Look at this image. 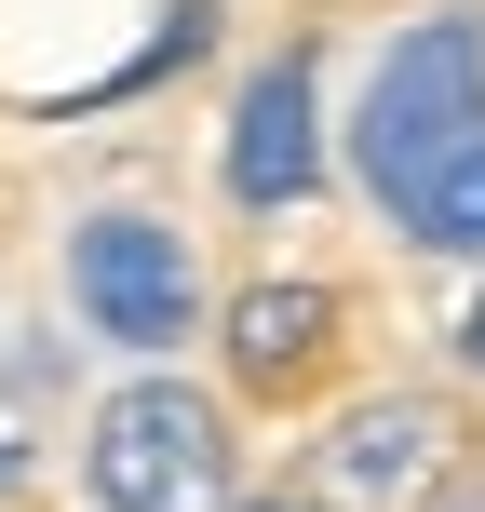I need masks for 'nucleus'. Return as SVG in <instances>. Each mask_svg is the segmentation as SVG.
Returning a JSON list of instances; mask_svg holds the SVG:
<instances>
[{
	"label": "nucleus",
	"instance_id": "39448f33",
	"mask_svg": "<svg viewBox=\"0 0 485 512\" xmlns=\"http://www.w3.org/2000/svg\"><path fill=\"white\" fill-rule=\"evenodd\" d=\"M324 472H337V499H364V512H391V499H418L445 472V405H351L337 418V445H324Z\"/></svg>",
	"mask_w": 485,
	"mask_h": 512
},
{
	"label": "nucleus",
	"instance_id": "f03ea898",
	"mask_svg": "<svg viewBox=\"0 0 485 512\" xmlns=\"http://www.w3.org/2000/svg\"><path fill=\"white\" fill-rule=\"evenodd\" d=\"M95 512H216L230 486V432H216V405L189 378H135L95 405Z\"/></svg>",
	"mask_w": 485,
	"mask_h": 512
},
{
	"label": "nucleus",
	"instance_id": "7ed1b4c3",
	"mask_svg": "<svg viewBox=\"0 0 485 512\" xmlns=\"http://www.w3.org/2000/svg\"><path fill=\"white\" fill-rule=\"evenodd\" d=\"M68 297H81V324L122 337V351H176L189 310H203V283H189V243L176 230H149V216H81Z\"/></svg>",
	"mask_w": 485,
	"mask_h": 512
},
{
	"label": "nucleus",
	"instance_id": "f257e3e1",
	"mask_svg": "<svg viewBox=\"0 0 485 512\" xmlns=\"http://www.w3.org/2000/svg\"><path fill=\"white\" fill-rule=\"evenodd\" d=\"M472 149H485V14H418L405 41L378 54V81H364L351 162H364V189L405 216L418 189H445Z\"/></svg>",
	"mask_w": 485,
	"mask_h": 512
},
{
	"label": "nucleus",
	"instance_id": "423d86ee",
	"mask_svg": "<svg viewBox=\"0 0 485 512\" xmlns=\"http://www.w3.org/2000/svg\"><path fill=\"white\" fill-rule=\"evenodd\" d=\"M324 324H337L324 283H256V297L230 310V364L243 378H297V364L324 351Z\"/></svg>",
	"mask_w": 485,
	"mask_h": 512
},
{
	"label": "nucleus",
	"instance_id": "0eeeda50",
	"mask_svg": "<svg viewBox=\"0 0 485 512\" xmlns=\"http://www.w3.org/2000/svg\"><path fill=\"white\" fill-rule=\"evenodd\" d=\"M405 230L432 243V256H485V149H472L445 189H418V203H405Z\"/></svg>",
	"mask_w": 485,
	"mask_h": 512
},
{
	"label": "nucleus",
	"instance_id": "6e6552de",
	"mask_svg": "<svg viewBox=\"0 0 485 512\" xmlns=\"http://www.w3.org/2000/svg\"><path fill=\"white\" fill-rule=\"evenodd\" d=\"M459 351H472V364H485V297H472V310H459Z\"/></svg>",
	"mask_w": 485,
	"mask_h": 512
},
{
	"label": "nucleus",
	"instance_id": "20e7f679",
	"mask_svg": "<svg viewBox=\"0 0 485 512\" xmlns=\"http://www.w3.org/2000/svg\"><path fill=\"white\" fill-rule=\"evenodd\" d=\"M310 176H324L310 68H297V54H270V68L243 81V108H230V189H243L256 216H283V203H310Z\"/></svg>",
	"mask_w": 485,
	"mask_h": 512
},
{
	"label": "nucleus",
	"instance_id": "1a4fd4ad",
	"mask_svg": "<svg viewBox=\"0 0 485 512\" xmlns=\"http://www.w3.org/2000/svg\"><path fill=\"white\" fill-rule=\"evenodd\" d=\"M256 512H297V499H256Z\"/></svg>",
	"mask_w": 485,
	"mask_h": 512
}]
</instances>
